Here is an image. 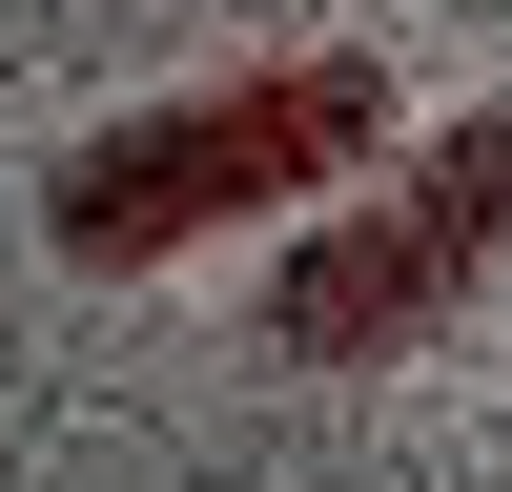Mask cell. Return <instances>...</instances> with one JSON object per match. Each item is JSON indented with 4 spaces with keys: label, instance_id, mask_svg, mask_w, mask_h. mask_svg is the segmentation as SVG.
<instances>
[{
    "label": "cell",
    "instance_id": "1",
    "mask_svg": "<svg viewBox=\"0 0 512 492\" xmlns=\"http://www.w3.org/2000/svg\"><path fill=\"white\" fill-rule=\"evenodd\" d=\"M369 144H390V62L308 41V62L185 82V103L103 123V144H62L41 226H62V267H185V246H205V226H246V205H328Z\"/></svg>",
    "mask_w": 512,
    "mask_h": 492
},
{
    "label": "cell",
    "instance_id": "2",
    "mask_svg": "<svg viewBox=\"0 0 512 492\" xmlns=\"http://www.w3.org/2000/svg\"><path fill=\"white\" fill-rule=\"evenodd\" d=\"M492 246H512V103H492V123H451V144L410 164L390 205H349V185H328V226L267 267V349L369 369V349H410V328H451V287H472Z\"/></svg>",
    "mask_w": 512,
    "mask_h": 492
}]
</instances>
